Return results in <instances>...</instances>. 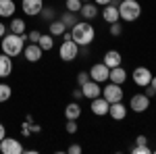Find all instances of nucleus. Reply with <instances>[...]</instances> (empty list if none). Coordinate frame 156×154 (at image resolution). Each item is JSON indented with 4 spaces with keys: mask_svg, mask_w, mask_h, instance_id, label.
<instances>
[{
    "mask_svg": "<svg viewBox=\"0 0 156 154\" xmlns=\"http://www.w3.org/2000/svg\"><path fill=\"white\" fill-rule=\"evenodd\" d=\"M37 44H40V48H42L44 52H48V50H52V46H54V36H50V34H42Z\"/></svg>",
    "mask_w": 156,
    "mask_h": 154,
    "instance_id": "b1692460",
    "label": "nucleus"
},
{
    "mask_svg": "<svg viewBox=\"0 0 156 154\" xmlns=\"http://www.w3.org/2000/svg\"><path fill=\"white\" fill-rule=\"evenodd\" d=\"M129 108L133 113H146L150 108V98L146 94H133L129 100Z\"/></svg>",
    "mask_w": 156,
    "mask_h": 154,
    "instance_id": "6e6552de",
    "label": "nucleus"
},
{
    "mask_svg": "<svg viewBox=\"0 0 156 154\" xmlns=\"http://www.w3.org/2000/svg\"><path fill=\"white\" fill-rule=\"evenodd\" d=\"M58 56H60V60H65V63H71V60H75L79 56V46L73 42L71 38H65L62 44H60V48H58Z\"/></svg>",
    "mask_w": 156,
    "mask_h": 154,
    "instance_id": "20e7f679",
    "label": "nucleus"
},
{
    "mask_svg": "<svg viewBox=\"0 0 156 154\" xmlns=\"http://www.w3.org/2000/svg\"><path fill=\"white\" fill-rule=\"evenodd\" d=\"M25 42H27V34H21V36H17V34H6V36L0 40V48H2L4 54H9L12 59V56L23 54Z\"/></svg>",
    "mask_w": 156,
    "mask_h": 154,
    "instance_id": "f03ea898",
    "label": "nucleus"
},
{
    "mask_svg": "<svg viewBox=\"0 0 156 154\" xmlns=\"http://www.w3.org/2000/svg\"><path fill=\"white\" fill-rule=\"evenodd\" d=\"M48 27H50V36H54V38L62 36V34L67 31V25L62 23L60 19H52V21L48 23Z\"/></svg>",
    "mask_w": 156,
    "mask_h": 154,
    "instance_id": "412c9836",
    "label": "nucleus"
},
{
    "mask_svg": "<svg viewBox=\"0 0 156 154\" xmlns=\"http://www.w3.org/2000/svg\"><path fill=\"white\" fill-rule=\"evenodd\" d=\"M150 85H152V88L156 90V75H152V81H150Z\"/></svg>",
    "mask_w": 156,
    "mask_h": 154,
    "instance_id": "79ce46f5",
    "label": "nucleus"
},
{
    "mask_svg": "<svg viewBox=\"0 0 156 154\" xmlns=\"http://www.w3.org/2000/svg\"><path fill=\"white\" fill-rule=\"evenodd\" d=\"M121 60H123V56H121L119 50H108L106 54H104V59H102V63L106 65L108 69H112V67H119Z\"/></svg>",
    "mask_w": 156,
    "mask_h": 154,
    "instance_id": "6ab92c4d",
    "label": "nucleus"
},
{
    "mask_svg": "<svg viewBox=\"0 0 156 154\" xmlns=\"http://www.w3.org/2000/svg\"><path fill=\"white\" fill-rule=\"evenodd\" d=\"M108 73H110V69H108L104 63H96L90 69V79H94L98 83H104V81H108Z\"/></svg>",
    "mask_w": 156,
    "mask_h": 154,
    "instance_id": "1a4fd4ad",
    "label": "nucleus"
},
{
    "mask_svg": "<svg viewBox=\"0 0 156 154\" xmlns=\"http://www.w3.org/2000/svg\"><path fill=\"white\" fill-rule=\"evenodd\" d=\"M40 36H42V31H37V29L29 31V34H27V40H29V44H37V42H40Z\"/></svg>",
    "mask_w": 156,
    "mask_h": 154,
    "instance_id": "7c9ffc66",
    "label": "nucleus"
},
{
    "mask_svg": "<svg viewBox=\"0 0 156 154\" xmlns=\"http://www.w3.org/2000/svg\"><path fill=\"white\" fill-rule=\"evenodd\" d=\"M102 96H104L108 102L112 104V102H121V100H123V96H125V92H123V85L110 81L106 88H102Z\"/></svg>",
    "mask_w": 156,
    "mask_h": 154,
    "instance_id": "39448f33",
    "label": "nucleus"
},
{
    "mask_svg": "<svg viewBox=\"0 0 156 154\" xmlns=\"http://www.w3.org/2000/svg\"><path fill=\"white\" fill-rule=\"evenodd\" d=\"M40 15H42V19H46L48 23L52 21V19H56V11H54V9H50V6H44Z\"/></svg>",
    "mask_w": 156,
    "mask_h": 154,
    "instance_id": "cd10ccee",
    "label": "nucleus"
},
{
    "mask_svg": "<svg viewBox=\"0 0 156 154\" xmlns=\"http://www.w3.org/2000/svg\"><path fill=\"white\" fill-rule=\"evenodd\" d=\"M42 54H44V50L40 48V44H25L23 56L27 63H37V60L42 59Z\"/></svg>",
    "mask_w": 156,
    "mask_h": 154,
    "instance_id": "4468645a",
    "label": "nucleus"
},
{
    "mask_svg": "<svg viewBox=\"0 0 156 154\" xmlns=\"http://www.w3.org/2000/svg\"><path fill=\"white\" fill-rule=\"evenodd\" d=\"M85 81H90V71H79L77 73V85L81 88Z\"/></svg>",
    "mask_w": 156,
    "mask_h": 154,
    "instance_id": "c756f323",
    "label": "nucleus"
},
{
    "mask_svg": "<svg viewBox=\"0 0 156 154\" xmlns=\"http://www.w3.org/2000/svg\"><path fill=\"white\" fill-rule=\"evenodd\" d=\"M131 152H133V154H152V148H150L148 144H144V146L135 144V146L131 148Z\"/></svg>",
    "mask_w": 156,
    "mask_h": 154,
    "instance_id": "c85d7f7f",
    "label": "nucleus"
},
{
    "mask_svg": "<svg viewBox=\"0 0 156 154\" xmlns=\"http://www.w3.org/2000/svg\"><path fill=\"white\" fill-rule=\"evenodd\" d=\"M6 31H9V27H6L4 23H0V40H2V38L6 36Z\"/></svg>",
    "mask_w": 156,
    "mask_h": 154,
    "instance_id": "e433bc0d",
    "label": "nucleus"
},
{
    "mask_svg": "<svg viewBox=\"0 0 156 154\" xmlns=\"http://www.w3.org/2000/svg\"><path fill=\"white\" fill-rule=\"evenodd\" d=\"M40 131H42V127H40V125H34V123H31V133H40Z\"/></svg>",
    "mask_w": 156,
    "mask_h": 154,
    "instance_id": "a19ab883",
    "label": "nucleus"
},
{
    "mask_svg": "<svg viewBox=\"0 0 156 154\" xmlns=\"http://www.w3.org/2000/svg\"><path fill=\"white\" fill-rule=\"evenodd\" d=\"M79 15L83 17L85 21H92V19H96V17H98V4H96V2H83V6H81Z\"/></svg>",
    "mask_w": 156,
    "mask_h": 154,
    "instance_id": "a211bd4d",
    "label": "nucleus"
},
{
    "mask_svg": "<svg viewBox=\"0 0 156 154\" xmlns=\"http://www.w3.org/2000/svg\"><path fill=\"white\" fill-rule=\"evenodd\" d=\"M108 106H110V102H108L104 96H98V98H94V100H92V104H90L92 113H94L96 117H104V115H108Z\"/></svg>",
    "mask_w": 156,
    "mask_h": 154,
    "instance_id": "ddd939ff",
    "label": "nucleus"
},
{
    "mask_svg": "<svg viewBox=\"0 0 156 154\" xmlns=\"http://www.w3.org/2000/svg\"><path fill=\"white\" fill-rule=\"evenodd\" d=\"M12 96V90L9 83H0V102H6V100H11Z\"/></svg>",
    "mask_w": 156,
    "mask_h": 154,
    "instance_id": "a878e982",
    "label": "nucleus"
},
{
    "mask_svg": "<svg viewBox=\"0 0 156 154\" xmlns=\"http://www.w3.org/2000/svg\"><path fill=\"white\" fill-rule=\"evenodd\" d=\"M154 98H156V96H154Z\"/></svg>",
    "mask_w": 156,
    "mask_h": 154,
    "instance_id": "a18cd8bd",
    "label": "nucleus"
},
{
    "mask_svg": "<svg viewBox=\"0 0 156 154\" xmlns=\"http://www.w3.org/2000/svg\"><path fill=\"white\" fill-rule=\"evenodd\" d=\"M81 92H83V98L87 100H94L98 96H102V88H100V83L94 81V79H90V81H85L81 85Z\"/></svg>",
    "mask_w": 156,
    "mask_h": 154,
    "instance_id": "f8f14e48",
    "label": "nucleus"
},
{
    "mask_svg": "<svg viewBox=\"0 0 156 154\" xmlns=\"http://www.w3.org/2000/svg\"><path fill=\"white\" fill-rule=\"evenodd\" d=\"M135 144L144 146V144H148V138H146V135H137V138H135Z\"/></svg>",
    "mask_w": 156,
    "mask_h": 154,
    "instance_id": "c9c22d12",
    "label": "nucleus"
},
{
    "mask_svg": "<svg viewBox=\"0 0 156 154\" xmlns=\"http://www.w3.org/2000/svg\"><path fill=\"white\" fill-rule=\"evenodd\" d=\"M71 38L77 46H90L96 38V29L92 23H85V21H77V23L71 27Z\"/></svg>",
    "mask_w": 156,
    "mask_h": 154,
    "instance_id": "f257e3e1",
    "label": "nucleus"
},
{
    "mask_svg": "<svg viewBox=\"0 0 156 154\" xmlns=\"http://www.w3.org/2000/svg\"><path fill=\"white\" fill-rule=\"evenodd\" d=\"M65 117H67V119H73V121H77V119L81 117V106H79L77 102H69V104L65 106Z\"/></svg>",
    "mask_w": 156,
    "mask_h": 154,
    "instance_id": "4be33fe9",
    "label": "nucleus"
},
{
    "mask_svg": "<svg viewBox=\"0 0 156 154\" xmlns=\"http://www.w3.org/2000/svg\"><path fill=\"white\" fill-rule=\"evenodd\" d=\"M9 31H11V34H17V36L27 34V31H25V21H23V19H19V17L12 19L11 23H9Z\"/></svg>",
    "mask_w": 156,
    "mask_h": 154,
    "instance_id": "5701e85b",
    "label": "nucleus"
},
{
    "mask_svg": "<svg viewBox=\"0 0 156 154\" xmlns=\"http://www.w3.org/2000/svg\"><path fill=\"white\" fill-rule=\"evenodd\" d=\"M81 2H90V0H81Z\"/></svg>",
    "mask_w": 156,
    "mask_h": 154,
    "instance_id": "c03bdc74",
    "label": "nucleus"
},
{
    "mask_svg": "<svg viewBox=\"0 0 156 154\" xmlns=\"http://www.w3.org/2000/svg\"><path fill=\"white\" fill-rule=\"evenodd\" d=\"M108 117L112 119V121H123V119L127 117V106L123 104V100L121 102H112L108 106Z\"/></svg>",
    "mask_w": 156,
    "mask_h": 154,
    "instance_id": "2eb2a0df",
    "label": "nucleus"
},
{
    "mask_svg": "<svg viewBox=\"0 0 156 154\" xmlns=\"http://www.w3.org/2000/svg\"><path fill=\"white\" fill-rule=\"evenodd\" d=\"M94 2H96L98 6H106V4H110L112 0H94Z\"/></svg>",
    "mask_w": 156,
    "mask_h": 154,
    "instance_id": "58836bf2",
    "label": "nucleus"
},
{
    "mask_svg": "<svg viewBox=\"0 0 156 154\" xmlns=\"http://www.w3.org/2000/svg\"><path fill=\"white\" fill-rule=\"evenodd\" d=\"M60 21L67 25V27H73V25L77 23L79 19H77V13H71V11H65V15L60 17Z\"/></svg>",
    "mask_w": 156,
    "mask_h": 154,
    "instance_id": "393cba45",
    "label": "nucleus"
},
{
    "mask_svg": "<svg viewBox=\"0 0 156 154\" xmlns=\"http://www.w3.org/2000/svg\"><path fill=\"white\" fill-rule=\"evenodd\" d=\"M152 81V71L148 69V67H135L133 69V83L137 85V88H146V85H150Z\"/></svg>",
    "mask_w": 156,
    "mask_h": 154,
    "instance_id": "423d86ee",
    "label": "nucleus"
},
{
    "mask_svg": "<svg viewBox=\"0 0 156 154\" xmlns=\"http://www.w3.org/2000/svg\"><path fill=\"white\" fill-rule=\"evenodd\" d=\"M17 11L15 0H0V19H11Z\"/></svg>",
    "mask_w": 156,
    "mask_h": 154,
    "instance_id": "f3484780",
    "label": "nucleus"
},
{
    "mask_svg": "<svg viewBox=\"0 0 156 154\" xmlns=\"http://www.w3.org/2000/svg\"><path fill=\"white\" fill-rule=\"evenodd\" d=\"M102 19L106 21L108 25L110 23H117V21H121V17H119V4L112 0L110 4H106L104 9H102Z\"/></svg>",
    "mask_w": 156,
    "mask_h": 154,
    "instance_id": "9b49d317",
    "label": "nucleus"
},
{
    "mask_svg": "<svg viewBox=\"0 0 156 154\" xmlns=\"http://www.w3.org/2000/svg\"><path fill=\"white\" fill-rule=\"evenodd\" d=\"M108 81L123 85V83L127 81V71H125L121 65H119V67H112V69H110V73H108Z\"/></svg>",
    "mask_w": 156,
    "mask_h": 154,
    "instance_id": "dca6fc26",
    "label": "nucleus"
},
{
    "mask_svg": "<svg viewBox=\"0 0 156 154\" xmlns=\"http://www.w3.org/2000/svg\"><path fill=\"white\" fill-rule=\"evenodd\" d=\"M115 2H117V4H119V2H121V0H115Z\"/></svg>",
    "mask_w": 156,
    "mask_h": 154,
    "instance_id": "37998d69",
    "label": "nucleus"
},
{
    "mask_svg": "<svg viewBox=\"0 0 156 154\" xmlns=\"http://www.w3.org/2000/svg\"><path fill=\"white\" fill-rule=\"evenodd\" d=\"M67 152L69 154H81V146H79V144H71V146L67 148Z\"/></svg>",
    "mask_w": 156,
    "mask_h": 154,
    "instance_id": "72a5a7b5",
    "label": "nucleus"
},
{
    "mask_svg": "<svg viewBox=\"0 0 156 154\" xmlns=\"http://www.w3.org/2000/svg\"><path fill=\"white\" fill-rule=\"evenodd\" d=\"M144 94L148 96V98H154V96H156V90L152 88V85H146V92H144Z\"/></svg>",
    "mask_w": 156,
    "mask_h": 154,
    "instance_id": "f704fd0d",
    "label": "nucleus"
},
{
    "mask_svg": "<svg viewBox=\"0 0 156 154\" xmlns=\"http://www.w3.org/2000/svg\"><path fill=\"white\" fill-rule=\"evenodd\" d=\"M4 138H6V127H4V125L0 123V142H2Z\"/></svg>",
    "mask_w": 156,
    "mask_h": 154,
    "instance_id": "4c0bfd02",
    "label": "nucleus"
},
{
    "mask_svg": "<svg viewBox=\"0 0 156 154\" xmlns=\"http://www.w3.org/2000/svg\"><path fill=\"white\" fill-rule=\"evenodd\" d=\"M121 31H123V27H121L119 21L117 23H110V36H121Z\"/></svg>",
    "mask_w": 156,
    "mask_h": 154,
    "instance_id": "473e14b6",
    "label": "nucleus"
},
{
    "mask_svg": "<svg viewBox=\"0 0 156 154\" xmlns=\"http://www.w3.org/2000/svg\"><path fill=\"white\" fill-rule=\"evenodd\" d=\"M0 152L2 154H21L23 152V146L21 142L17 140V138H4L2 142H0Z\"/></svg>",
    "mask_w": 156,
    "mask_h": 154,
    "instance_id": "0eeeda50",
    "label": "nucleus"
},
{
    "mask_svg": "<svg viewBox=\"0 0 156 154\" xmlns=\"http://www.w3.org/2000/svg\"><path fill=\"white\" fill-rule=\"evenodd\" d=\"M44 9V0H21V11L27 17H37Z\"/></svg>",
    "mask_w": 156,
    "mask_h": 154,
    "instance_id": "9d476101",
    "label": "nucleus"
},
{
    "mask_svg": "<svg viewBox=\"0 0 156 154\" xmlns=\"http://www.w3.org/2000/svg\"><path fill=\"white\" fill-rule=\"evenodd\" d=\"M12 73V59L9 54H0V79H4V77H9Z\"/></svg>",
    "mask_w": 156,
    "mask_h": 154,
    "instance_id": "aec40b11",
    "label": "nucleus"
},
{
    "mask_svg": "<svg viewBox=\"0 0 156 154\" xmlns=\"http://www.w3.org/2000/svg\"><path fill=\"white\" fill-rule=\"evenodd\" d=\"M65 127H67V133H77V121H73V119H67V125H65Z\"/></svg>",
    "mask_w": 156,
    "mask_h": 154,
    "instance_id": "2f4dec72",
    "label": "nucleus"
},
{
    "mask_svg": "<svg viewBox=\"0 0 156 154\" xmlns=\"http://www.w3.org/2000/svg\"><path fill=\"white\" fill-rule=\"evenodd\" d=\"M73 96H75V100L83 98V92H81V88H79V90H75V92H73Z\"/></svg>",
    "mask_w": 156,
    "mask_h": 154,
    "instance_id": "ea45409f",
    "label": "nucleus"
},
{
    "mask_svg": "<svg viewBox=\"0 0 156 154\" xmlns=\"http://www.w3.org/2000/svg\"><path fill=\"white\" fill-rule=\"evenodd\" d=\"M142 15V4L137 0H121L119 2V17L121 21H127V23H133L137 21Z\"/></svg>",
    "mask_w": 156,
    "mask_h": 154,
    "instance_id": "7ed1b4c3",
    "label": "nucleus"
},
{
    "mask_svg": "<svg viewBox=\"0 0 156 154\" xmlns=\"http://www.w3.org/2000/svg\"><path fill=\"white\" fill-rule=\"evenodd\" d=\"M65 6H67V11H71V13H79L81 6H83V2L81 0H67Z\"/></svg>",
    "mask_w": 156,
    "mask_h": 154,
    "instance_id": "bb28decb",
    "label": "nucleus"
}]
</instances>
